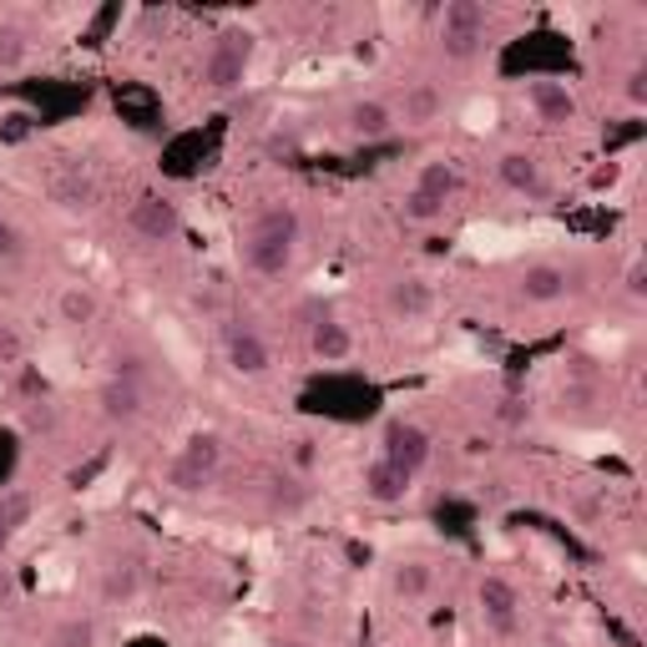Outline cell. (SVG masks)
Here are the masks:
<instances>
[{
  "instance_id": "obj_1",
  "label": "cell",
  "mask_w": 647,
  "mask_h": 647,
  "mask_svg": "<svg viewBox=\"0 0 647 647\" xmlns=\"http://www.w3.org/2000/svg\"><path fill=\"white\" fill-rule=\"evenodd\" d=\"M294 249H299V212L288 202H263L253 212L249 233H243V263L259 278H284L294 268Z\"/></svg>"
},
{
  "instance_id": "obj_2",
  "label": "cell",
  "mask_w": 647,
  "mask_h": 647,
  "mask_svg": "<svg viewBox=\"0 0 647 647\" xmlns=\"http://www.w3.org/2000/svg\"><path fill=\"white\" fill-rule=\"evenodd\" d=\"M485 41V6L481 0H450L440 11V51L446 62H471Z\"/></svg>"
},
{
  "instance_id": "obj_3",
  "label": "cell",
  "mask_w": 647,
  "mask_h": 647,
  "mask_svg": "<svg viewBox=\"0 0 647 647\" xmlns=\"http://www.w3.org/2000/svg\"><path fill=\"white\" fill-rule=\"evenodd\" d=\"M249 62H253L249 31H223V36L208 46V56H202V81H208L212 91H238L243 76H249Z\"/></svg>"
},
{
  "instance_id": "obj_4",
  "label": "cell",
  "mask_w": 647,
  "mask_h": 647,
  "mask_svg": "<svg viewBox=\"0 0 647 647\" xmlns=\"http://www.w3.org/2000/svg\"><path fill=\"white\" fill-rule=\"evenodd\" d=\"M218 465H223V440L193 436L183 450H177V461L167 465V485H173V491H202V485H212Z\"/></svg>"
},
{
  "instance_id": "obj_5",
  "label": "cell",
  "mask_w": 647,
  "mask_h": 647,
  "mask_svg": "<svg viewBox=\"0 0 647 647\" xmlns=\"http://www.w3.org/2000/svg\"><path fill=\"white\" fill-rule=\"evenodd\" d=\"M101 415L112 425H132L142 415V405H147V385H142V370L138 360H117L112 380L101 385Z\"/></svg>"
},
{
  "instance_id": "obj_6",
  "label": "cell",
  "mask_w": 647,
  "mask_h": 647,
  "mask_svg": "<svg viewBox=\"0 0 647 647\" xmlns=\"http://www.w3.org/2000/svg\"><path fill=\"white\" fill-rule=\"evenodd\" d=\"M127 228L142 238V243H173L183 233V208L162 193H142L132 208H127Z\"/></svg>"
},
{
  "instance_id": "obj_7",
  "label": "cell",
  "mask_w": 647,
  "mask_h": 647,
  "mask_svg": "<svg viewBox=\"0 0 647 647\" xmlns=\"http://www.w3.org/2000/svg\"><path fill=\"white\" fill-rule=\"evenodd\" d=\"M475 602H481V617H485V627H491V633L511 637L516 627H522V592H516V582H506L501 572L481 577Z\"/></svg>"
},
{
  "instance_id": "obj_8",
  "label": "cell",
  "mask_w": 647,
  "mask_h": 647,
  "mask_svg": "<svg viewBox=\"0 0 647 647\" xmlns=\"http://www.w3.org/2000/svg\"><path fill=\"white\" fill-rule=\"evenodd\" d=\"M223 354H228V370L233 374H263L274 364V349H268V339H263L253 324H228Z\"/></svg>"
},
{
  "instance_id": "obj_9",
  "label": "cell",
  "mask_w": 647,
  "mask_h": 647,
  "mask_svg": "<svg viewBox=\"0 0 647 647\" xmlns=\"http://www.w3.org/2000/svg\"><path fill=\"white\" fill-rule=\"evenodd\" d=\"M385 461L415 481V475L425 471V461H430V436H425L420 425H410V420H395L385 430Z\"/></svg>"
},
{
  "instance_id": "obj_10",
  "label": "cell",
  "mask_w": 647,
  "mask_h": 647,
  "mask_svg": "<svg viewBox=\"0 0 647 647\" xmlns=\"http://www.w3.org/2000/svg\"><path fill=\"white\" fill-rule=\"evenodd\" d=\"M496 173H501V183L516 193V198H547L551 193V183H547V173H541V162L531 157V152H506V157L496 162Z\"/></svg>"
},
{
  "instance_id": "obj_11",
  "label": "cell",
  "mask_w": 647,
  "mask_h": 647,
  "mask_svg": "<svg viewBox=\"0 0 647 647\" xmlns=\"http://www.w3.org/2000/svg\"><path fill=\"white\" fill-rule=\"evenodd\" d=\"M567 268L561 263H531L522 274V284H516V294H522L526 304H557V299H567Z\"/></svg>"
},
{
  "instance_id": "obj_12",
  "label": "cell",
  "mask_w": 647,
  "mask_h": 647,
  "mask_svg": "<svg viewBox=\"0 0 647 647\" xmlns=\"http://www.w3.org/2000/svg\"><path fill=\"white\" fill-rule=\"evenodd\" d=\"M364 496H370L374 506H399V501L410 496V475L395 471V465L380 456V461L364 465Z\"/></svg>"
},
{
  "instance_id": "obj_13",
  "label": "cell",
  "mask_w": 647,
  "mask_h": 647,
  "mask_svg": "<svg viewBox=\"0 0 647 647\" xmlns=\"http://www.w3.org/2000/svg\"><path fill=\"white\" fill-rule=\"evenodd\" d=\"M526 101H531L536 117L551 127H567L577 117V97L561 87V81H531V87H526Z\"/></svg>"
},
{
  "instance_id": "obj_14",
  "label": "cell",
  "mask_w": 647,
  "mask_h": 647,
  "mask_svg": "<svg viewBox=\"0 0 647 647\" xmlns=\"http://www.w3.org/2000/svg\"><path fill=\"white\" fill-rule=\"evenodd\" d=\"M309 349H314V360L339 364V360H349V354H354V335H349V329H344L339 319H314V329H309Z\"/></svg>"
},
{
  "instance_id": "obj_15",
  "label": "cell",
  "mask_w": 647,
  "mask_h": 647,
  "mask_svg": "<svg viewBox=\"0 0 647 647\" xmlns=\"http://www.w3.org/2000/svg\"><path fill=\"white\" fill-rule=\"evenodd\" d=\"M385 309L395 314V319H420V314H430V284L415 278V274L395 278L390 294H385Z\"/></svg>"
},
{
  "instance_id": "obj_16",
  "label": "cell",
  "mask_w": 647,
  "mask_h": 647,
  "mask_svg": "<svg viewBox=\"0 0 647 647\" xmlns=\"http://www.w3.org/2000/svg\"><path fill=\"white\" fill-rule=\"evenodd\" d=\"M440 107H446L440 87L415 81V87H405V97H399V122H405V127H430L440 117Z\"/></svg>"
},
{
  "instance_id": "obj_17",
  "label": "cell",
  "mask_w": 647,
  "mask_h": 647,
  "mask_svg": "<svg viewBox=\"0 0 647 647\" xmlns=\"http://www.w3.org/2000/svg\"><path fill=\"white\" fill-rule=\"evenodd\" d=\"M97 314H101V304H97V294H91L87 284H66L62 294H56V319L72 324V329L97 324Z\"/></svg>"
},
{
  "instance_id": "obj_18",
  "label": "cell",
  "mask_w": 647,
  "mask_h": 647,
  "mask_svg": "<svg viewBox=\"0 0 647 647\" xmlns=\"http://www.w3.org/2000/svg\"><path fill=\"white\" fill-rule=\"evenodd\" d=\"M415 193H425L430 202L446 208V202L461 193V173H456V162H425L420 177H415Z\"/></svg>"
},
{
  "instance_id": "obj_19",
  "label": "cell",
  "mask_w": 647,
  "mask_h": 647,
  "mask_svg": "<svg viewBox=\"0 0 647 647\" xmlns=\"http://www.w3.org/2000/svg\"><path fill=\"white\" fill-rule=\"evenodd\" d=\"M390 127H395V112H390L385 101H354V107H349V132H354V138H385Z\"/></svg>"
},
{
  "instance_id": "obj_20",
  "label": "cell",
  "mask_w": 647,
  "mask_h": 647,
  "mask_svg": "<svg viewBox=\"0 0 647 647\" xmlns=\"http://www.w3.org/2000/svg\"><path fill=\"white\" fill-rule=\"evenodd\" d=\"M51 198L62 202V208H72V212L76 208H91V202H97V183H91L81 167H66V173L51 183Z\"/></svg>"
},
{
  "instance_id": "obj_21",
  "label": "cell",
  "mask_w": 647,
  "mask_h": 647,
  "mask_svg": "<svg viewBox=\"0 0 647 647\" xmlns=\"http://www.w3.org/2000/svg\"><path fill=\"white\" fill-rule=\"evenodd\" d=\"M390 586H395L405 602H415V597H425V592L436 586V572H430L425 561H399L395 577H390Z\"/></svg>"
},
{
  "instance_id": "obj_22",
  "label": "cell",
  "mask_w": 647,
  "mask_h": 647,
  "mask_svg": "<svg viewBox=\"0 0 647 647\" xmlns=\"http://www.w3.org/2000/svg\"><path fill=\"white\" fill-rule=\"evenodd\" d=\"M138 582H142L138 561H112V567H107V577H101V597H107V602L138 597Z\"/></svg>"
},
{
  "instance_id": "obj_23",
  "label": "cell",
  "mask_w": 647,
  "mask_h": 647,
  "mask_svg": "<svg viewBox=\"0 0 647 647\" xmlns=\"http://www.w3.org/2000/svg\"><path fill=\"white\" fill-rule=\"evenodd\" d=\"M25 516H31V496H21V491L0 496V551L11 547V536L25 526Z\"/></svg>"
},
{
  "instance_id": "obj_24",
  "label": "cell",
  "mask_w": 647,
  "mask_h": 647,
  "mask_svg": "<svg viewBox=\"0 0 647 647\" xmlns=\"http://www.w3.org/2000/svg\"><path fill=\"white\" fill-rule=\"evenodd\" d=\"M91 643H97V623H91V617H66V623L46 637V647H91Z\"/></svg>"
},
{
  "instance_id": "obj_25",
  "label": "cell",
  "mask_w": 647,
  "mask_h": 647,
  "mask_svg": "<svg viewBox=\"0 0 647 647\" xmlns=\"http://www.w3.org/2000/svg\"><path fill=\"white\" fill-rule=\"evenodd\" d=\"M399 208H405V218H410V223H436L440 212H446L440 202H430L425 193H415V187L405 193V202H399Z\"/></svg>"
},
{
  "instance_id": "obj_26",
  "label": "cell",
  "mask_w": 647,
  "mask_h": 647,
  "mask_svg": "<svg viewBox=\"0 0 647 647\" xmlns=\"http://www.w3.org/2000/svg\"><path fill=\"white\" fill-rule=\"evenodd\" d=\"M25 253V238H21V228L11 223V218H0V263H15Z\"/></svg>"
},
{
  "instance_id": "obj_27",
  "label": "cell",
  "mask_w": 647,
  "mask_h": 647,
  "mask_svg": "<svg viewBox=\"0 0 647 647\" xmlns=\"http://www.w3.org/2000/svg\"><path fill=\"white\" fill-rule=\"evenodd\" d=\"M25 56V41L15 31H0V66H15Z\"/></svg>"
},
{
  "instance_id": "obj_28",
  "label": "cell",
  "mask_w": 647,
  "mask_h": 647,
  "mask_svg": "<svg viewBox=\"0 0 647 647\" xmlns=\"http://www.w3.org/2000/svg\"><path fill=\"white\" fill-rule=\"evenodd\" d=\"M25 425H31V430H51V425H56V410H51L46 399H36V405L25 410Z\"/></svg>"
},
{
  "instance_id": "obj_29",
  "label": "cell",
  "mask_w": 647,
  "mask_h": 647,
  "mask_svg": "<svg viewBox=\"0 0 647 647\" xmlns=\"http://www.w3.org/2000/svg\"><path fill=\"white\" fill-rule=\"evenodd\" d=\"M627 294L633 299H647V274H643V259L627 263Z\"/></svg>"
},
{
  "instance_id": "obj_30",
  "label": "cell",
  "mask_w": 647,
  "mask_h": 647,
  "mask_svg": "<svg viewBox=\"0 0 647 647\" xmlns=\"http://www.w3.org/2000/svg\"><path fill=\"white\" fill-rule=\"evenodd\" d=\"M15 360H21V339L11 329H0V364H15Z\"/></svg>"
},
{
  "instance_id": "obj_31",
  "label": "cell",
  "mask_w": 647,
  "mask_h": 647,
  "mask_svg": "<svg viewBox=\"0 0 647 647\" xmlns=\"http://www.w3.org/2000/svg\"><path fill=\"white\" fill-rule=\"evenodd\" d=\"M627 97H633L637 107L647 101V72H633V76H627Z\"/></svg>"
},
{
  "instance_id": "obj_32",
  "label": "cell",
  "mask_w": 647,
  "mask_h": 647,
  "mask_svg": "<svg viewBox=\"0 0 647 647\" xmlns=\"http://www.w3.org/2000/svg\"><path fill=\"white\" fill-rule=\"evenodd\" d=\"M274 647H299V643H274Z\"/></svg>"
}]
</instances>
